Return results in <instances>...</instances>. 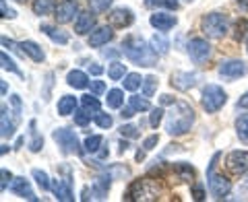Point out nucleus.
<instances>
[{
    "instance_id": "1",
    "label": "nucleus",
    "mask_w": 248,
    "mask_h": 202,
    "mask_svg": "<svg viewBox=\"0 0 248 202\" xmlns=\"http://www.w3.org/2000/svg\"><path fill=\"white\" fill-rule=\"evenodd\" d=\"M195 124V110L186 101H174L166 114V132L170 136H182Z\"/></svg>"
},
{
    "instance_id": "2",
    "label": "nucleus",
    "mask_w": 248,
    "mask_h": 202,
    "mask_svg": "<svg viewBox=\"0 0 248 202\" xmlns=\"http://www.w3.org/2000/svg\"><path fill=\"white\" fill-rule=\"evenodd\" d=\"M122 52L126 54V58L130 62H135L139 66H155L157 64V56L159 54L153 50L151 42H145L139 35H128L122 42Z\"/></svg>"
},
{
    "instance_id": "3",
    "label": "nucleus",
    "mask_w": 248,
    "mask_h": 202,
    "mask_svg": "<svg viewBox=\"0 0 248 202\" xmlns=\"http://www.w3.org/2000/svg\"><path fill=\"white\" fill-rule=\"evenodd\" d=\"M219 159H221V153H215L211 157V161H209V167H207V188L211 192V196L217 200L226 198L232 190V182L226 175L217 173V161Z\"/></svg>"
},
{
    "instance_id": "4",
    "label": "nucleus",
    "mask_w": 248,
    "mask_h": 202,
    "mask_svg": "<svg viewBox=\"0 0 248 202\" xmlns=\"http://www.w3.org/2000/svg\"><path fill=\"white\" fill-rule=\"evenodd\" d=\"M157 198H159V186L153 180H149V177L135 180L128 186L126 194H124V200H135V202H153Z\"/></svg>"
},
{
    "instance_id": "5",
    "label": "nucleus",
    "mask_w": 248,
    "mask_h": 202,
    "mask_svg": "<svg viewBox=\"0 0 248 202\" xmlns=\"http://www.w3.org/2000/svg\"><path fill=\"white\" fill-rule=\"evenodd\" d=\"M201 31L211 40H221L230 31V17L223 13H209L201 19Z\"/></svg>"
},
{
    "instance_id": "6",
    "label": "nucleus",
    "mask_w": 248,
    "mask_h": 202,
    "mask_svg": "<svg viewBox=\"0 0 248 202\" xmlns=\"http://www.w3.org/2000/svg\"><path fill=\"white\" fill-rule=\"evenodd\" d=\"M228 103V93L219 85H207L201 95V105L207 114H217L223 105Z\"/></svg>"
},
{
    "instance_id": "7",
    "label": "nucleus",
    "mask_w": 248,
    "mask_h": 202,
    "mask_svg": "<svg viewBox=\"0 0 248 202\" xmlns=\"http://www.w3.org/2000/svg\"><path fill=\"white\" fill-rule=\"evenodd\" d=\"M52 138L56 141V144L60 146V151L64 153V155H81V144H79V138H77V134L73 130H68V128H56L52 132Z\"/></svg>"
},
{
    "instance_id": "8",
    "label": "nucleus",
    "mask_w": 248,
    "mask_h": 202,
    "mask_svg": "<svg viewBox=\"0 0 248 202\" xmlns=\"http://www.w3.org/2000/svg\"><path fill=\"white\" fill-rule=\"evenodd\" d=\"M186 52H188V56L195 64H203V62H207L209 56H211V45H209V42L203 40V37H192L188 45H186Z\"/></svg>"
},
{
    "instance_id": "9",
    "label": "nucleus",
    "mask_w": 248,
    "mask_h": 202,
    "mask_svg": "<svg viewBox=\"0 0 248 202\" xmlns=\"http://www.w3.org/2000/svg\"><path fill=\"white\" fill-rule=\"evenodd\" d=\"M217 72H219V76H223V79H228V81H236V79H240V76H244L248 72V66L242 60H223L221 64L217 66Z\"/></svg>"
},
{
    "instance_id": "10",
    "label": "nucleus",
    "mask_w": 248,
    "mask_h": 202,
    "mask_svg": "<svg viewBox=\"0 0 248 202\" xmlns=\"http://www.w3.org/2000/svg\"><path fill=\"white\" fill-rule=\"evenodd\" d=\"M75 14H79V6H77L75 0H62L56 4V11H54V21L58 25H66L75 19Z\"/></svg>"
},
{
    "instance_id": "11",
    "label": "nucleus",
    "mask_w": 248,
    "mask_h": 202,
    "mask_svg": "<svg viewBox=\"0 0 248 202\" xmlns=\"http://www.w3.org/2000/svg\"><path fill=\"white\" fill-rule=\"evenodd\" d=\"M201 81L199 72H186V71H176L172 72V79H170V85L178 91H188Z\"/></svg>"
},
{
    "instance_id": "12",
    "label": "nucleus",
    "mask_w": 248,
    "mask_h": 202,
    "mask_svg": "<svg viewBox=\"0 0 248 202\" xmlns=\"http://www.w3.org/2000/svg\"><path fill=\"white\" fill-rule=\"evenodd\" d=\"M226 165L236 175L248 173V151H232L226 157Z\"/></svg>"
},
{
    "instance_id": "13",
    "label": "nucleus",
    "mask_w": 248,
    "mask_h": 202,
    "mask_svg": "<svg viewBox=\"0 0 248 202\" xmlns=\"http://www.w3.org/2000/svg\"><path fill=\"white\" fill-rule=\"evenodd\" d=\"M108 23H110L112 27H118V29H124V27H130L135 23V14L130 9H114L110 14H108Z\"/></svg>"
},
{
    "instance_id": "14",
    "label": "nucleus",
    "mask_w": 248,
    "mask_h": 202,
    "mask_svg": "<svg viewBox=\"0 0 248 202\" xmlns=\"http://www.w3.org/2000/svg\"><path fill=\"white\" fill-rule=\"evenodd\" d=\"M114 40V31L110 25H104V27H97L93 29L89 37H87V43L91 45V48H102V45H106L108 42Z\"/></svg>"
},
{
    "instance_id": "15",
    "label": "nucleus",
    "mask_w": 248,
    "mask_h": 202,
    "mask_svg": "<svg viewBox=\"0 0 248 202\" xmlns=\"http://www.w3.org/2000/svg\"><path fill=\"white\" fill-rule=\"evenodd\" d=\"M149 23H151V27H155L157 31H170L178 25V19L170 13H155L149 17Z\"/></svg>"
},
{
    "instance_id": "16",
    "label": "nucleus",
    "mask_w": 248,
    "mask_h": 202,
    "mask_svg": "<svg viewBox=\"0 0 248 202\" xmlns=\"http://www.w3.org/2000/svg\"><path fill=\"white\" fill-rule=\"evenodd\" d=\"M11 192L19 198H27V200H33V202L37 200V196L33 194V190H31V186H29V180H25V177H13Z\"/></svg>"
},
{
    "instance_id": "17",
    "label": "nucleus",
    "mask_w": 248,
    "mask_h": 202,
    "mask_svg": "<svg viewBox=\"0 0 248 202\" xmlns=\"http://www.w3.org/2000/svg\"><path fill=\"white\" fill-rule=\"evenodd\" d=\"M95 29V17L91 13H79L75 21V33L77 35H87Z\"/></svg>"
},
{
    "instance_id": "18",
    "label": "nucleus",
    "mask_w": 248,
    "mask_h": 202,
    "mask_svg": "<svg viewBox=\"0 0 248 202\" xmlns=\"http://www.w3.org/2000/svg\"><path fill=\"white\" fill-rule=\"evenodd\" d=\"M15 128H17V120H11L9 107L2 105L0 107V134H2V138H13Z\"/></svg>"
},
{
    "instance_id": "19",
    "label": "nucleus",
    "mask_w": 248,
    "mask_h": 202,
    "mask_svg": "<svg viewBox=\"0 0 248 202\" xmlns=\"http://www.w3.org/2000/svg\"><path fill=\"white\" fill-rule=\"evenodd\" d=\"M52 192H54V196H56V200H62V202H73L75 200L71 184H68L66 180H60V177L52 182Z\"/></svg>"
},
{
    "instance_id": "20",
    "label": "nucleus",
    "mask_w": 248,
    "mask_h": 202,
    "mask_svg": "<svg viewBox=\"0 0 248 202\" xmlns=\"http://www.w3.org/2000/svg\"><path fill=\"white\" fill-rule=\"evenodd\" d=\"M19 45H21L23 56H29L33 62H44L46 60V52L42 50L40 43H35V42H31V40H25V42H21Z\"/></svg>"
},
{
    "instance_id": "21",
    "label": "nucleus",
    "mask_w": 248,
    "mask_h": 202,
    "mask_svg": "<svg viewBox=\"0 0 248 202\" xmlns=\"http://www.w3.org/2000/svg\"><path fill=\"white\" fill-rule=\"evenodd\" d=\"M66 83H68V87H73V89H87L91 81L83 71H77L75 68V71L66 74Z\"/></svg>"
},
{
    "instance_id": "22",
    "label": "nucleus",
    "mask_w": 248,
    "mask_h": 202,
    "mask_svg": "<svg viewBox=\"0 0 248 202\" xmlns=\"http://www.w3.org/2000/svg\"><path fill=\"white\" fill-rule=\"evenodd\" d=\"M42 31L50 37L54 43H60V45H66L68 43V33H66V31H62L58 27H52V25H42Z\"/></svg>"
},
{
    "instance_id": "23",
    "label": "nucleus",
    "mask_w": 248,
    "mask_h": 202,
    "mask_svg": "<svg viewBox=\"0 0 248 202\" xmlns=\"http://www.w3.org/2000/svg\"><path fill=\"white\" fill-rule=\"evenodd\" d=\"M35 126H37V122H35V120H31V122H29V128H31V130H29V134H31L29 151H31V153H40V151L44 149V136L35 130Z\"/></svg>"
},
{
    "instance_id": "24",
    "label": "nucleus",
    "mask_w": 248,
    "mask_h": 202,
    "mask_svg": "<svg viewBox=\"0 0 248 202\" xmlns=\"http://www.w3.org/2000/svg\"><path fill=\"white\" fill-rule=\"evenodd\" d=\"M31 9H33V13L37 17H46V14L56 11V0H33Z\"/></svg>"
},
{
    "instance_id": "25",
    "label": "nucleus",
    "mask_w": 248,
    "mask_h": 202,
    "mask_svg": "<svg viewBox=\"0 0 248 202\" xmlns=\"http://www.w3.org/2000/svg\"><path fill=\"white\" fill-rule=\"evenodd\" d=\"M77 110V97L73 95H62L58 101V114L60 115H71Z\"/></svg>"
},
{
    "instance_id": "26",
    "label": "nucleus",
    "mask_w": 248,
    "mask_h": 202,
    "mask_svg": "<svg viewBox=\"0 0 248 202\" xmlns=\"http://www.w3.org/2000/svg\"><path fill=\"white\" fill-rule=\"evenodd\" d=\"M81 107L83 110H87L89 114H93V115H97L99 110H102V105H99V101H97V95H93V93L81 97Z\"/></svg>"
},
{
    "instance_id": "27",
    "label": "nucleus",
    "mask_w": 248,
    "mask_h": 202,
    "mask_svg": "<svg viewBox=\"0 0 248 202\" xmlns=\"http://www.w3.org/2000/svg\"><path fill=\"white\" fill-rule=\"evenodd\" d=\"M174 172L180 175V180H184V182L195 180V167H192L190 163H174Z\"/></svg>"
},
{
    "instance_id": "28",
    "label": "nucleus",
    "mask_w": 248,
    "mask_h": 202,
    "mask_svg": "<svg viewBox=\"0 0 248 202\" xmlns=\"http://www.w3.org/2000/svg\"><path fill=\"white\" fill-rule=\"evenodd\" d=\"M106 103H108V107H112V110H118V107H122L124 105V91L110 89V91H108V97H106Z\"/></svg>"
},
{
    "instance_id": "29",
    "label": "nucleus",
    "mask_w": 248,
    "mask_h": 202,
    "mask_svg": "<svg viewBox=\"0 0 248 202\" xmlns=\"http://www.w3.org/2000/svg\"><path fill=\"white\" fill-rule=\"evenodd\" d=\"M236 134L244 144L248 143V114H240L236 118Z\"/></svg>"
},
{
    "instance_id": "30",
    "label": "nucleus",
    "mask_w": 248,
    "mask_h": 202,
    "mask_svg": "<svg viewBox=\"0 0 248 202\" xmlns=\"http://www.w3.org/2000/svg\"><path fill=\"white\" fill-rule=\"evenodd\" d=\"M108 76H110L112 81H120L126 76V64H122V62H112L110 66H108Z\"/></svg>"
},
{
    "instance_id": "31",
    "label": "nucleus",
    "mask_w": 248,
    "mask_h": 202,
    "mask_svg": "<svg viewBox=\"0 0 248 202\" xmlns=\"http://www.w3.org/2000/svg\"><path fill=\"white\" fill-rule=\"evenodd\" d=\"M161 33H164V31H161ZM161 33H155L151 37V45H153V50L157 52L159 56H161V54H168V50H170V42Z\"/></svg>"
},
{
    "instance_id": "32",
    "label": "nucleus",
    "mask_w": 248,
    "mask_h": 202,
    "mask_svg": "<svg viewBox=\"0 0 248 202\" xmlns=\"http://www.w3.org/2000/svg\"><path fill=\"white\" fill-rule=\"evenodd\" d=\"M147 9H170L176 11L178 9V0H145Z\"/></svg>"
},
{
    "instance_id": "33",
    "label": "nucleus",
    "mask_w": 248,
    "mask_h": 202,
    "mask_svg": "<svg viewBox=\"0 0 248 202\" xmlns=\"http://www.w3.org/2000/svg\"><path fill=\"white\" fill-rule=\"evenodd\" d=\"M122 83H124V89L126 91H137L143 85V79H141V74L139 72H128L126 76H124Z\"/></svg>"
},
{
    "instance_id": "34",
    "label": "nucleus",
    "mask_w": 248,
    "mask_h": 202,
    "mask_svg": "<svg viewBox=\"0 0 248 202\" xmlns=\"http://www.w3.org/2000/svg\"><path fill=\"white\" fill-rule=\"evenodd\" d=\"M128 103L135 107L137 112H149L151 110V103H149V99H147L145 95H130L128 97Z\"/></svg>"
},
{
    "instance_id": "35",
    "label": "nucleus",
    "mask_w": 248,
    "mask_h": 202,
    "mask_svg": "<svg viewBox=\"0 0 248 202\" xmlns=\"http://www.w3.org/2000/svg\"><path fill=\"white\" fill-rule=\"evenodd\" d=\"M31 177H33L35 184L40 186L42 190H52L50 177H48V173H46V172H42V169H33V172H31Z\"/></svg>"
},
{
    "instance_id": "36",
    "label": "nucleus",
    "mask_w": 248,
    "mask_h": 202,
    "mask_svg": "<svg viewBox=\"0 0 248 202\" xmlns=\"http://www.w3.org/2000/svg\"><path fill=\"white\" fill-rule=\"evenodd\" d=\"M157 85H159L157 76H153V74L145 76V79H143V95H145L147 99H149V97H153V93L157 91Z\"/></svg>"
},
{
    "instance_id": "37",
    "label": "nucleus",
    "mask_w": 248,
    "mask_h": 202,
    "mask_svg": "<svg viewBox=\"0 0 248 202\" xmlns=\"http://www.w3.org/2000/svg\"><path fill=\"white\" fill-rule=\"evenodd\" d=\"M102 144H104V136H99V134H93V136H87L85 138V151L87 153H97L99 149H102Z\"/></svg>"
},
{
    "instance_id": "38",
    "label": "nucleus",
    "mask_w": 248,
    "mask_h": 202,
    "mask_svg": "<svg viewBox=\"0 0 248 202\" xmlns=\"http://www.w3.org/2000/svg\"><path fill=\"white\" fill-rule=\"evenodd\" d=\"M112 2H114V0H87V4H89L91 13H95V14L106 13V11L112 6Z\"/></svg>"
},
{
    "instance_id": "39",
    "label": "nucleus",
    "mask_w": 248,
    "mask_h": 202,
    "mask_svg": "<svg viewBox=\"0 0 248 202\" xmlns=\"http://www.w3.org/2000/svg\"><path fill=\"white\" fill-rule=\"evenodd\" d=\"M0 62H2V68H4V71H9V72H15V74L23 76V72L19 71V66L15 64V60H11L9 56H6V52L0 54Z\"/></svg>"
},
{
    "instance_id": "40",
    "label": "nucleus",
    "mask_w": 248,
    "mask_h": 202,
    "mask_svg": "<svg viewBox=\"0 0 248 202\" xmlns=\"http://www.w3.org/2000/svg\"><path fill=\"white\" fill-rule=\"evenodd\" d=\"M91 122V114L87 110H75V124H79V126H87Z\"/></svg>"
},
{
    "instance_id": "41",
    "label": "nucleus",
    "mask_w": 248,
    "mask_h": 202,
    "mask_svg": "<svg viewBox=\"0 0 248 202\" xmlns=\"http://www.w3.org/2000/svg\"><path fill=\"white\" fill-rule=\"evenodd\" d=\"M164 110L161 107H153L151 110V115H149V124H151V128H157L159 124H161V120H164Z\"/></svg>"
},
{
    "instance_id": "42",
    "label": "nucleus",
    "mask_w": 248,
    "mask_h": 202,
    "mask_svg": "<svg viewBox=\"0 0 248 202\" xmlns=\"http://www.w3.org/2000/svg\"><path fill=\"white\" fill-rule=\"evenodd\" d=\"M120 136L122 138H137L139 128L135 126V124H124V126H120Z\"/></svg>"
},
{
    "instance_id": "43",
    "label": "nucleus",
    "mask_w": 248,
    "mask_h": 202,
    "mask_svg": "<svg viewBox=\"0 0 248 202\" xmlns=\"http://www.w3.org/2000/svg\"><path fill=\"white\" fill-rule=\"evenodd\" d=\"M95 124H97L99 128L108 130V128H112L114 120H112V115H110V114H97V115H95Z\"/></svg>"
},
{
    "instance_id": "44",
    "label": "nucleus",
    "mask_w": 248,
    "mask_h": 202,
    "mask_svg": "<svg viewBox=\"0 0 248 202\" xmlns=\"http://www.w3.org/2000/svg\"><path fill=\"white\" fill-rule=\"evenodd\" d=\"M89 89H91V93H93V95H104V93H106V83L104 81H91L89 83Z\"/></svg>"
},
{
    "instance_id": "45",
    "label": "nucleus",
    "mask_w": 248,
    "mask_h": 202,
    "mask_svg": "<svg viewBox=\"0 0 248 202\" xmlns=\"http://www.w3.org/2000/svg\"><path fill=\"white\" fill-rule=\"evenodd\" d=\"M0 177H2V180H0V190H6L9 188V184H11V180H13V175H11V172L9 169H0Z\"/></svg>"
},
{
    "instance_id": "46",
    "label": "nucleus",
    "mask_w": 248,
    "mask_h": 202,
    "mask_svg": "<svg viewBox=\"0 0 248 202\" xmlns=\"http://www.w3.org/2000/svg\"><path fill=\"white\" fill-rule=\"evenodd\" d=\"M157 143H159V136L157 134H151V136H147L145 141H143V149L145 151H153L155 146H157Z\"/></svg>"
},
{
    "instance_id": "47",
    "label": "nucleus",
    "mask_w": 248,
    "mask_h": 202,
    "mask_svg": "<svg viewBox=\"0 0 248 202\" xmlns=\"http://www.w3.org/2000/svg\"><path fill=\"white\" fill-rule=\"evenodd\" d=\"M0 11H2V19H15L17 17V13L6 4V0H0Z\"/></svg>"
},
{
    "instance_id": "48",
    "label": "nucleus",
    "mask_w": 248,
    "mask_h": 202,
    "mask_svg": "<svg viewBox=\"0 0 248 202\" xmlns=\"http://www.w3.org/2000/svg\"><path fill=\"white\" fill-rule=\"evenodd\" d=\"M52 79H54V72H48V76H46V91L42 93V97H44V101H48L50 99V89H52Z\"/></svg>"
},
{
    "instance_id": "49",
    "label": "nucleus",
    "mask_w": 248,
    "mask_h": 202,
    "mask_svg": "<svg viewBox=\"0 0 248 202\" xmlns=\"http://www.w3.org/2000/svg\"><path fill=\"white\" fill-rule=\"evenodd\" d=\"M137 114V110H135V107L133 105H130L128 103V107H122V112H120V115H122V120H130V118H133V115Z\"/></svg>"
},
{
    "instance_id": "50",
    "label": "nucleus",
    "mask_w": 248,
    "mask_h": 202,
    "mask_svg": "<svg viewBox=\"0 0 248 202\" xmlns=\"http://www.w3.org/2000/svg\"><path fill=\"white\" fill-rule=\"evenodd\" d=\"M11 103H13V107H15V115L19 118V114L23 112V105H21V99H19V95H13L11 97Z\"/></svg>"
},
{
    "instance_id": "51",
    "label": "nucleus",
    "mask_w": 248,
    "mask_h": 202,
    "mask_svg": "<svg viewBox=\"0 0 248 202\" xmlns=\"http://www.w3.org/2000/svg\"><path fill=\"white\" fill-rule=\"evenodd\" d=\"M192 198L195 200H205V188L203 186H195V188H192Z\"/></svg>"
},
{
    "instance_id": "52",
    "label": "nucleus",
    "mask_w": 248,
    "mask_h": 202,
    "mask_svg": "<svg viewBox=\"0 0 248 202\" xmlns=\"http://www.w3.org/2000/svg\"><path fill=\"white\" fill-rule=\"evenodd\" d=\"M236 107H238V110H248V91L244 93V95H242V97H240V99H238V103H236Z\"/></svg>"
},
{
    "instance_id": "53",
    "label": "nucleus",
    "mask_w": 248,
    "mask_h": 202,
    "mask_svg": "<svg viewBox=\"0 0 248 202\" xmlns=\"http://www.w3.org/2000/svg\"><path fill=\"white\" fill-rule=\"evenodd\" d=\"M102 72H104V66L95 64V62H93V64H89V74H93V76H99Z\"/></svg>"
},
{
    "instance_id": "54",
    "label": "nucleus",
    "mask_w": 248,
    "mask_h": 202,
    "mask_svg": "<svg viewBox=\"0 0 248 202\" xmlns=\"http://www.w3.org/2000/svg\"><path fill=\"white\" fill-rule=\"evenodd\" d=\"M161 103H174V97L172 95H161Z\"/></svg>"
},
{
    "instance_id": "55",
    "label": "nucleus",
    "mask_w": 248,
    "mask_h": 202,
    "mask_svg": "<svg viewBox=\"0 0 248 202\" xmlns=\"http://www.w3.org/2000/svg\"><path fill=\"white\" fill-rule=\"evenodd\" d=\"M128 151V143H120V153H126Z\"/></svg>"
},
{
    "instance_id": "56",
    "label": "nucleus",
    "mask_w": 248,
    "mask_h": 202,
    "mask_svg": "<svg viewBox=\"0 0 248 202\" xmlns=\"http://www.w3.org/2000/svg\"><path fill=\"white\" fill-rule=\"evenodd\" d=\"M236 2L242 6V9H248V0H236Z\"/></svg>"
},
{
    "instance_id": "57",
    "label": "nucleus",
    "mask_w": 248,
    "mask_h": 202,
    "mask_svg": "<svg viewBox=\"0 0 248 202\" xmlns=\"http://www.w3.org/2000/svg\"><path fill=\"white\" fill-rule=\"evenodd\" d=\"M99 157L106 159V157H108V149H99Z\"/></svg>"
},
{
    "instance_id": "58",
    "label": "nucleus",
    "mask_w": 248,
    "mask_h": 202,
    "mask_svg": "<svg viewBox=\"0 0 248 202\" xmlns=\"http://www.w3.org/2000/svg\"><path fill=\"white\" fill-rule=\"evenodd\" d=\"M0 89H2V95H6V83H4V81L0 83Z\"/></svg>"
},
{
    "instance_id": "59",
    "label": "nucleus",
    "mask_w": 248,
    "mask_h": 202,
    "mask_svg": "<svg viewBox=\"0 0 248 202\" xmlns=\"http://www.w3.org/2000/svg\"><path fill=\"white\" fill-rule=\"evenodd\" d=\"M184 2H195V0H184Z\"/></svg>"
},
{
    "instance_id": "60",
    "label": "nucleus",
    "mask_w": 248,
    "mask_h": 202,
    "mask_svg": "<svg viewBox=\"0 0 248 202\" xmlns=\"http://www.w3.org/2000/svg\"><path fill=\"white\" fill-rule=\"evenodd\" d=\"M246 52H248V40H246Z\"/></svg>"
},
{
    "instance_id": "61",
    "label": "nucleus",
    "mask_w": 248,
    "mask_h": 202,
    "mask_svg": "<svg viewBox=\"0 0 248 202\" xmlns=\"http://www.w3.org/2000/svg\"><path fill=\"white\" fill-rule=\"evenodd\" d=\"M17 2H25V0H17Z\"/></svg>"
}]
</instances>
